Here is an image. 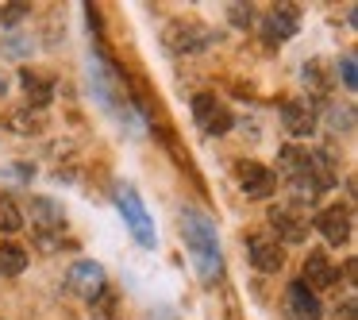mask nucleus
Listing matches in <instances>:
<instances>
[{
    "mask_svg": "<svg viewBox=\"0 0 358 320\" xmlns=\"http://www.w3.org/2000/svg\"><path fill=\"white\" fill-rule=\"evenodd\" d=\"M181 235H185V247L193 255L196 270L204 281H216L224 270V258H220V239H216V224L204 216L201 209H181Z\"/></svg>",
    "mask_w": 358,
    "mask_h": 320,
    "instance_id": "obj_1",
    "label": "nucleus"
},
{
    "mask_svg": "<svg viewBox=\"0 0 358 320\" xmlns=\"http://www.w3.org/2000/svg\"><path fill=\"white\" fill-rule=\"evenodd\" d=\"M116 209L124 212V224L131 228V235L143 243V247H155V224H150L147 209H143L139 193L131 186H116Z\"/></svg>",
    "mask_w": 358,
    "mask_h": 320,
    "instance_id": "obj_2",
    "label": "nucleus"
},
{
    "mask_svg": "<svg viewBox=\"0 0 358 320\" xmlns=\"http://www.w3.org/2000/svg\"><path fill=\"white\" fill-rule=\"evenodd\" d=\"M193 120L204 135H227L231 132V112H227L224 101H216L212 93H196L193 97Z\"/></svg>",
    "mask_w": 358,
    "mask_h": 320,
    "instance_id": "obj_3",
    "label": "nucleus"
},
{
    "mask_svg": "<svg viewBox=\"0 0 358 320\" xmlns=\"http://www.w3.org/2000/svg\"><path fill=\"white\" fill-rule=\"evenodd\" d=\"M66 289L73 297H85V301H96L104 293V266L93 263V258H81V263L70 266L66 274Z\"/></svg>",
    "mask_w": 358,
    "mask_h": 320,
    "instance_id": "obj_4",
    "label": "nucleus"
},
{
    "mask_svg": "<svg viewBox=\"0 0 358 320\" xmlns=\"http://www.w3.org/2000/svg\"><path fill=\"white\" fill-rule=\"evenodd\" d=\"M212 43H216V32L201 24H170V32H166V47L178 50V55H201Z\"/></svg>",
    "mask_w": 358,
    "mask_h": 320,
    "instance_id": "obj_5",
    "label": "nucleus"
},
{
    "mask_svg": "<svg viewBox=\"0 0 358 320\" xmlns=\"http://www.w3.org/2000/svg\"><path fill=\"white\" fill-rule=\"evenodd\" d=\"M350 209L347 204H327V209L316 212V220H312V228H316L320 235H324L331 247H343V243L350 239Z\"/></svg>",
    "mask_w": 358,
    "mask_h": 320,
    "instance_id": "obj_6",
    "label": "nucleus"
},
{
    "mask_svg": "<svg viewBox=\"0 0 358 320\" xmlns=\"http://www.w3.org/2000/svg\"><path fill=\"white\" fill-rule=\"evenodd\" d=\"M281 124H285V132L293 139H308L320 127V112L312 101H285L281 104Z\"/></svg>",
    "mask_w": 358,
    "mask_h": 320,
    "instance_id": "obj_7",
    "label": "nucleus"
},
{
    "mask_svg": "<svg viewBox=\"0 0 358 320\" xmlns=\"http://www.w3.org/2000/svg\"><path fill=\"white\" fill-rule=\"evenodd\" d=\"M270 228H273V235H278V243H289V247H301V243L308 239V220L296 209H285V204L270 209Z\"/></svg>",
    "mask_w": 358,
    "mask_h": 320,
    "instance_id": "obj_8",
    "label": "nucleus"
},
{
    "mask_svg": "<svg viewBox=\"0 0 358 320\" xmlns=\"http://www.w3.org/2000/svg\"><path fill=\"white\" fill-rule=\"evenodd\" d=\"M247 258H250V266L262 270V274H278L281 263H285L281 243L270 239V235H250V239H247Z\"/></svg>",
    "mask_w": 358,
    "mask_h": 320,
    "instance_id": "obj_9",
    "label": "nucleus"
},
{
    "mask_svg": "<svg viewBox=\"0 0 358 320\" xmlns=\"http://www.w3.org/2000/svg\"><path fill=\"white\" fill-rule=\"evenodd\" d=\"M239 186L247 197H255V201H266V197H273V189H278V178H273L270 170H266L262 162H239Z\"/></svg>",
    "mask_w": 358,
    "mask_h": 320,
    "instance_id": "obj_10",
    "label": "nucleus"
},
{
    "mask_svg": "<svg viewBox=\"0 0 358 320\" xmlns=\"http://www.w3.org/2000/svg\"><path fill=\"white\" fill-rule=\"evenodd\" d=\"M296 27H301V12H296V4H278V8H270V16H266L262 35L270 43H285V39L296 35Z\"/></svg>",
    "mask_w": 358,
    "mask_h": 320,
    "instance_id": "obj_11",
    "label": "nucleus"
},
{
    "mask_svg": "<svg viewBox=\"0 0 358 320\" xmlns=\"http://www.w3.org/2000/svg\"><path fill=\"white\" fill-rule=\"evenodd\" d=\"M335 278H339V274H335L331 258H327L324 251L312 247L308 255H304V278H301V281L312 289V293H316V289H331V286H335Z\"/></svg>",
    "mask_w": 358,
    "mask_h": 320,
    "instance_id": "obj_12",
    "label": "nucleus"
},
{
    "mask_svg": "<svg viewBox=\"0 0 358 320\" xmlns=\"http://www.w3.org/2000/svg\"><path fill=\"white\" fill-rule=\"evenodd\" d=\"M31 224H35V232H39V235L62 232V228H66L62 204H55L50 197H31Z\"/></svg>",
    "mask_w": 358,
    "mask_h": 320,
    "instance_id": "obj_13",
    "label": "nucleus"
},
{
    "mask_svg": "<svg viewBox=\"0 0 358 320\" xmlns=\"http://www.w3.org/2000/svg\"><path fill=\"white\" fill-rule=\"evenodd\" d=\"M289 312H293V320H320V301L301 278L289 286Z\"/></svg>",
    "mask_w": 358,
    "mask_h": 320,
    "instance_id": "obj_14",
    "label": "nucleus"
},
{
    "mask_svg": "<svg viewBox=\"0 0 358 320\" xmlns=\"http://www.w3.org/2000/svg\"><path fill=\"white\" fill-rule=\"evenodd\" d=\"M20 81H24V89H27V101H31L35 109H47V104L55 101V85H50V81H43L39 74L24 70V74H20Z\"/></svg>",
    "mask_w": 358,
    "mask_h": 320,
    "instance_id": "obj_15",
    "label": "nucleus"
},
{
    "mask_svg": "<svg viewBox=\"0 0 358 320\" xmlns=\"http://www.w3.org/2000/svg\"><path fill=\"white\" fill-rule=\"evenodd\" d=\"M27 270V251L20 243H4L0 247V278H16Z\"/></svg>",
    "mask_w": 358,
    "mask_h": 320,
    "instance_id": "obj_16",
    "label": "nucleus"
},
{
    "mask_svg": "<svg viewBox=\"0 0 358 320\" xmlns=\"http://www.w3.org/2000/svg\"><path fill=\"white\" fill-rule=\"evenodd\" d=\"M20 228H24V212H20V204L12 201L8 193H0V232L16 235Z\"/></svg>",
    "mask_w": 358,
    "mask_h": 320,
    "instance_id": "obj_17",
    "label": "nucleus"
},
{
    "mask_svg": "<svg viewBox=\"0 0 358 320\" xmlns=\"http://www.w3.org/2000/svg\"><path fill=\"white\" fill-rule=\"evenodd\" d=\"M324 120H327V127H331V135H350V132H355V112H350V109L331 104Z\"/></svg>",
    "mask_w": 358,
    "mask_h": 320,
    "instance_id": "obj_18",
    "label": "nucleus"
},
{
    "mask_svg": "<svg viewBox=\"0 0 358 320\" xmlns=\"http://www.w3.org/2000/svg\"><path fill=\"white\" fill-rule=\"evenodd\" d=\"M27 16H31V4H24V0H12V4L0 8V24L4 27H16L20 20H27Z\"/></svg>",
    "mask_w": 358,
    "mask_h": 320,
    "instance_id": "obj_19",
    "label": "nucleus"
},
{
    "mask_svg": "<svg viewBox=\"0 0 358 320\" xmlns=\"http://www.w3.org/2000/svg\"><path fill=\"white\" fill-rule=\"evenodd\" d=\"M4 50H8L12 58H24V55H31V39H24V35H12V39L4 43Z\"/></svg>",
    "mask_w": 358,
    "mask_h": 320,
    "instance_id": "obj_20",
    "label": "nucleus"
},
{
    "mask_svg": "<svg viewBox=\"0 0 358 320\" xmlns=\"http://www.w3.org/2000/svg\"><path fill=\"white\" fill-rule=\"evenodd\" d=\"M339 78H343V85H347V89H355V85H358V78H355V55H343V62H339Z\"/></svg>",
    "mask_w": 358,
    "mask_h": 320,
    "instance_id": "obj_21",
    "label": "nucleus"
},
{
    "mask_svg": "<svg viewBox=\"0 0 358 320\" xmlns=\"http://www.w3.org/2000/svg\"><path fill=\"white\" fill-rule=\"evenodd\" d=\"M227 8H231V20H235L239 27L250 24V4H227Z\"/></svg>",
    "mask_w": 358,
    "mask_h": 320,
    "instance_id": "obj_22",
    "label": "nucleus"
},
{
    "mask_svg": "<svg viewBox=\"0 0 358 320\" xmlns=\"http://www.w3.org/2000/svg\"><path fill=\"white\" fill-rule=\"evenodd\" d=\"M4 89H8V85H4V78H0V97H4Z\"/></svg>",
    "mask_w": 358,
    "mask_h": 320,
    "instance_id": "obj_23",
    "label": "nucleus"
}]
</instances>
